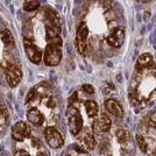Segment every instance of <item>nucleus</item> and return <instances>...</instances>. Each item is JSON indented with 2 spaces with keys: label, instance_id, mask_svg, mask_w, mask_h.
Here are the masks:
<instances>
[{
  "label": "nucleus",
  "instance_id": "f257e3e1",
  "mask_svg": "<svg viewBox=\"0 0 156 156\" xmlns=\"http://www.w3.org/2000/svg\"><path fill=\"white\" fill-rule=\"evenodd\" d=\"M44 139H46L48 146L52 149H58L64 144V137L59 133L57 128L49 126L44 129Z\"/></svg>",
  "mask_w": 156,
  "mask_h": 156
},
{
  "label": "nucleus",
  "instance_id": "f03ea898",
  "mask_svg": "<svg viewBox=\"0 0 156 156\" xmlns=\"http://www.w3.org/2000/svg\"><path fill=\"white\" fill-rule=\"evenodd\" d=\"M62 59V50L61 47L48 44L44 50V56H43V62L47 66H56L59 64Z\"/></svg>",
  "mask_w": 156,
  "mask_h": 156
},
{
  "label": "nucleus",
  "instance_id": "7ed1b4c3",
  "mask_svg": "<svg viewBox=\"0 0 156 156\" xmlns=\"http://www.w3.org/2000/svg\"><path fill=\"white\" fill-rule=\"evenodd\" d=\"M87 37H89V27L85 22H82L77 29L76 34V42H77V49L79 54L85 55L87 50Z\"/></svg>",
  "mask_w": 156,
  "mask_h": 156
},
{
  "label": "nucleus",
  "instance_id": "20e7f679",
  "mask_svg": "<svg viewBox=\"0 0 156 156\" xmlns=\"http://www.w3.org/2000/svg\"><path fill=\"white\" fill-rule=\"evenodd\" d=\"M5 76H6V80L8 85L11 87H15L19 85V83L22 79V71L18 65L7 64L6 69H5Z\"/></svg>",
  "mask_w": 156,
  "mask_h": 156
},
{
  "label": "nucleus",
  "instance_id": "39448f33",
  "mask_svg": "<svg viewBox=\"0 0 156 156\" xmlns=\"http://www.w3.org/2000/svg\"><path fill=\"white\" fill-rule=\"evenodd\" d=\"M23 47H25V51H26L29 61L34 64H39L42 59V51L40 50L39 47L28 39L23 40Z\"/></svg>",
  "mask_w": 156,
  "mask_h": 156
},
{
  "label": "nucleus",
  "instance_id": "423d86ee",
  "mask_svg": "<svg viewBox=\"0 0 156 156\" xmlns=\"http://www.w3.org/2000/svg\"><path fill=\"white\" fill-rule=\"evenodd\" d=\"M30 136V128L25 121H18L12 128V137L18 142L25 141Z\"/></svg>",
  "mask_w": 156,
  "mask_h": 156
},
{
  "label": "nucleus",
  "instance_id": "0eeeda50",
  "mask_svg": "<svg viewBox=\"0 0 156 156\" xmlns=\"http://www.w3.org/2000/svg\"><path fill=\"white\" fill-rule=\"evenodd\" d=\"M68 125H69V130L72 135L76 136L82 132V129H83V117L80 115L79 111H76L75 113H72L69 117Z\"/></svg>",
  "mask_w": 156,
  "mask_h": 156
},
{
  "label": "nucleus",
  "instance_id": "6e6552de",
  "mask_svg": "<svg viewBox=\"0 0 156 156\" xmlns=\"http://www.w3.org/2000/svg\"><path fill=\"white\" fill-rule=\"evenodd\" d=\"M107 43L113 48H120L125 41V30L122 28H114L107 36Z\"/></svg>",
  "mask_w": 156,
  "mask_h": 156
},
{
  "label": "nucleus",
  "instance_id": "1a4fd4ad",
  "mask_svg": "<svg viewBox=\"0 0 156 156\" xmlns=\"http://www.w3.org/2000/svg\"><path fill=\"white\" fill-rule=\"evenodd\" d=\"M27 120L33 126H42L44 124V115L39 108L32 107L27 112Z\"/></svg>",
  "mask_w": 156,
  "mask_h": 156
},
{
  "label": "nucleus",
  "instance_id": "9d476101",
  "mask_svg": "<svg viewBox=\"0 0 156 156\" xmlns=\"http://www.w3.org/2000/svg\"><path fill=\"white\" fill-rule=\"evenodd\" d=\"M105 108L112 115L117 118H122L124 117V110L121 107V105L118 103L115 99H107L105 101Z\"/></svg>",
  "mask_w": 156,
  "mask_h": 156
},
{
  "label": "nucleus",
  "instance_id": "9b49d317",
  "mask_svg": "<svg viewBox=\"0 0 156 156\" xmlns=\"http://www.w3.org/2000/svg\"><path fill=\"white\" fill-rule=\"evenodd\" d=\"M111 128V119L106 114H101L97 120L93 121V129L94 132H108Z\"/></svg>",
  "mask_w": 156,
  "mask_h": 156
},
{
  "label": "nucleus",
  "instance_id": "f8f14e48",
  "mask_svg": "<svg viewBox=\"0 0 156 156\" xmlns=\"http://www.w3.org/2000/svg\"><path fill=\"white\" fill-rule=\"evenodd\" d=\"M136 141H137V144H139V147H140V149L142 153H144L146 155H149L150 156V153H151V150L154 149L156 147V144L153 147V144L150 143L149 140H147L144 136L142 135H140V134H137L136 135Z\"/></svg>",
  "mask_w": 156,
  "mask_h": 156
},
{
  "label": "nucleus",
  "instance_id": "ddd939ff",
  "mask_svg": "<svg viewBox=\"0 0 156 156\" xmlns=\"http://www.w3.org/2000/svg\"><path fill=\"white\" fill-rule=\"evenodd\" d=\"M82 141L84 143V146L86 147L87 150H93L97 146V141H96V137L93 135V133L90 130H86L83 136H82Z\"/></svg>",
  "mask_w": 156,
  "mask_h": 156
},
{
  "label": "nucleus",
  "instance_id": "4468645a",
  "mask_svg": "<svg viewBox=\"0 0 156 156\" xmlns=\"http://www.w3.org/2000/svg\"><path fill=\"white\" fill-rule=\"evenodd\" d=\"M47 39L51 40L55 39V37H58L59 36V32H61V27H59V23H51L49 22L47 25Z\"/></svg>",
  "mask_w": 156,
  "mask_h": 156
},
{
  "label": "nucleus",
  "instance_id": "2eb2a0df",
  "mask_svg": "<svg viewBox=\"0 0 156 156\" xmlns=\"http://www.w3.org/2000/svg\"><path fill=\"white\" fill-rule=\"evenodd\" d=\"M151 62H153V56H151L150 54H148V52H146V54H143V55H141V56L139 57L136 68L137 69H140V68H142V69L148 68V66H150Z\"/></svg>",
  "mask_w": 156,
  "mask_h": 156
},
{
  "label": "nucleus",
  "instance_id": "dca6fc26",
  "mask_svg": "<svg viewBox=\"0 0 156 156\" xmlns=\"http://www.w3.org/2000/svg\"><path fill=\"white\" fill-rule=\"evenodd\" d=\"M85 110H86V113L90 118H94L97 117L98 111H99V107H98V104L93 100H87L85 103Z\"/></svg>",
  "mask_w": 156,
  "mask_h": 156
},
{
  "label": "nucleus",
  "instance_id": "f3484780",
  "mask_svg": "<svg viewBox=\"0 0 156 156\" xmlns=\"http://www.w3.org/2000/svg\"><path fill=\"white\" fill-rule=\"evenodd\" d=\"M115 136H117L118 142L121 143V144L127 143L128 142V140H129V134H128L127 129H125V128H119V129L117 130Z\"/></svg>",
  "mask_w": 156,
  "mask_h": 156
},
{
  "label": "nucleus",
  "instance_id": "a211bd4d",
  "mask_svg": "<svg viewBox=\"0 0 156 156\" xmlns=\"http://www.w3.org/2000/svg\"><path fill=\"white\" fill-rule=\"evenodd\" d=\"M1 40H2V43L5 46H12V44H14L13 35H12V33L9 32V30H7V29L1 34Z\"/></svg>",
  "mask_w": 156,
  "mask_h": 156
},
{
  "label": "nucleus",
  "instance_id": "6ab92c4d",
  "mask_svg": "<svg viewBox=\"0 0 156 156\" xmlns=\"http://www.w3.org/2000/svg\"><path fill=\"white\" fill-rule=\"evenodd\" d=\"M64 156H90L85 150L80 149L79 147H73L71 149H69L64 154Z\"/></svg>",
  "mask_w": 156,
  "mask_h": 156
},
{
  "label": "nucleus",
  "instance_id": "aec40b11",
  "mask_svg": "<svg viewBox=\"0 0 156 156\" xmlns=\"http://www.w3.org/2000/svg\"><path fill=\"white\" fill-rule=\"evenodd\" d=\"M40 6L39 1L37 0H27L26 2L23 4V9L27 12H33L35 9H37Z\"/></svg>",
  "mask_w": 156,
  "mask_h": 156
},
{
  "label": "nucleus",
  "instance_id": "412c9836",
  "mask_svg": "<svg viewBox=\"0 0 156 156\" xmlns=\"http://www.w3.org/2000/svg\"><path fill=\"white\" fill-rule=\"evenodd\" d=\"M46 105H47V107H50V108H52V107H55V106L57 105V100H56L54 97H47Z\"/></svg>",
  "mask_w": 156,
  "mask_h": 156
},
{
  "label": "nucleus",
  "instance_id": "4be33fe9",
  "mask_svg": "<svg viewBox=\"0 0 156 156\" xmlns=\"http://www.w3.org/2000/svg\"><path fill=\"white\" fill-rule=\"evenodd\" d=\"M83 91L89 93V94H93L94 93V87L90 84H84L83 85Z\"/></svg>",
  "mask_w": 156,
  "mask_h": 156
},
{
  "label": "nucleus",
  "instance_id": "5701e85b",
  "mask_svg": "<svg viewBox=\"0 0 156 156\" xmlns=\"http://www.w3.org/2000/svg\"><path fill=\"white\" fill-rule=\"evenodd\" d=\"M14 156H30V154L25 149H18L14 153Z\"/></svg>",
  "mask_w": 156,
  "mask_h": 156
},
{
  "label": "nucleus",
  "instance_id": "b1692460",
  "mask_svg": "<svg viewBox=\"0 0 156 156\" xmlns=\"http://www.w3.org/2000/svg\"><path fill=\"white\" fill-rule=\"evenodd\" d=\"M149 126L150 127H156V112L154 114H151L149 119Z\"/></svg>",
  "mask_w": 156,
  "mask_h": 156
},
{
  "label": "nucleus",
  "instance_id": "393cba45",
  "mask_svg": "<svg viewBox=\"0 0 156 156\" xmlns=\"http://www.w3.org/2000/svg\"><path fill=\"white\" fill-rule=\"evenodd\" d=\"M36 156H47L46 153H43V151H39L37 154H36Z\"/></svg>",
  "mask_w": 156,
  "mask_h": 156
},
{
  "label": "nucleus",
  "instance_id": "a878e982",
  "mask_svg": "<svg viewBox=\"0 0 156 156\" xmlns=\"http://www.w3.org/2000/svg\"><path fill=\"white\" fill-rule=\"evenodd\" d=\"M107 156H113V155H107Z\"/></svg>",
  "mask_w": 156,
  "mask_h": 156
}]
</instances>
